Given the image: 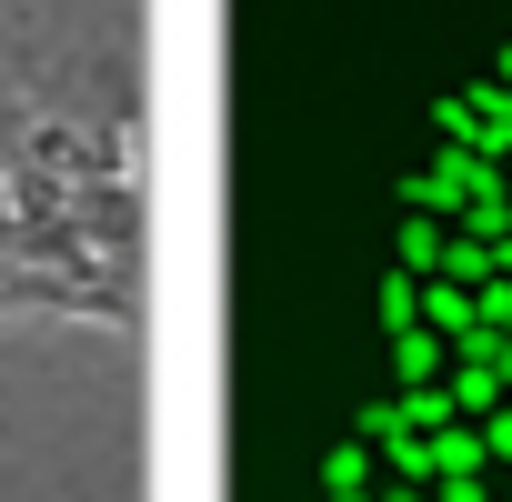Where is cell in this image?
I'll list each match as a JSON object with an SVG mask.
<instances>
[]
</instances>
